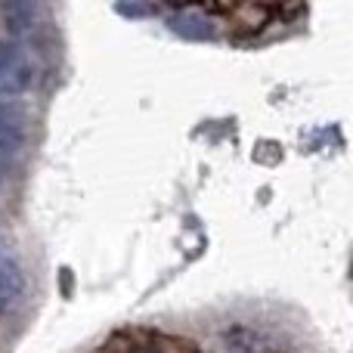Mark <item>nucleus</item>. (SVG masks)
Wrapping results in <instances>:
<instances>
[{
	"instance_id": "obj_1",
	"label": "nucleus",
	"mask_w": 353,
	"mask_h": 353,
	"mask_svg": "<svg viewBox=\"0 0 353 353\" xmlns=\"http://www.w3.org/2000/svg\"><path fill=\"white\" fill-rule=\"evenodd\" d=\"M31 84H34V62L16 43H3L0 47V93L3 97H19Z\"/></svg>"
},
{
	"instance_id": "obj_4",
	"label": "nucleus",
	"mask_w": 353,
	"mask_h": 353,
	"mask_svg": "<svg viewBox=\"0 0 353 353\" xmlns=\"http://www.w3.org/2000/svg\"><path fill=\"white\" fill-rule=\"evenodd\" d=\"M0 19H3V28L12 37H19L34 25V3H28V0H10V3L0 6Z\"/></svg>"
},
{
	"instance_id": "obj_5",
	"label": "nucleus",
	"mask_w": 353,
	"mask_h": 353,
	"mask_svg": "<svg viewBox=\"0 0 353 353\" xmlns=\"http://www.w3.org/2000/svg\"><path fill=\"white\" fill-rule=\"evenodd\" d=\"M0 174H3V165H0Z\"/></svg>"
},
{
	"instance_id": "obj_3",
	"label": "nucleus",
	"mask_w": 353,
	"mask_h": 353,
	"mask_svg": "<svg viewBox=\"0 0 353 353\" xmlns=\"http://www.w3.org/2000/svg\"><path fill=\"white\" fill-rule=\"evenodd\" d=\"M25 143V130H22V118L12 105H6L0 99V149L3 152H19Z\"/></svg>"
},
{
	"instance_id": "obj_2",
	"label": "nucleus",
	"mask_w": 353,
	"mask_h": 353,
	"mask_svg": "<svg viewBox=\"0 0 353 353\" xmlns=\"http://www.w3.org/2000/svg\"><path fill=\"white\" fill-rule=\"evenodd\" d=\"M25 298V273L16 257L0 251V307H16Z\"/></svg>"
}]
</instances>
